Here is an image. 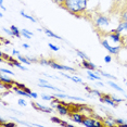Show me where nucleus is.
<instances>
[{
    "instance_id": "f257e3e1",
    "label": "nucleus",
    "mask_w": 127,
    "mask_h": 127,
    "mask_svg": "<svg viewBox=\"0 0 127 127\" xmlns=\"http://www.w3.org/2000/svg\"><path fill=\"white\" fill-rule=\"evenodd\" d=\"M88 7V0H65L61 8L66 10L74 16H79L86 12Z\"/></svg>"
},
{
    "instance_id": "f03ea898",
    "label": "nucleus",
    "mask_w": 127,
    "mask_h": 127,
    "mask_svg": "<svg viewBox=\"0 0 127 127\" xmlns=\"http://www.w3.org/2000/svg\"><path fill=\"white\" fill-rule=\"evenodd\" d=\"M94 23H95V26L98 28L108 27L110 25V18L106 15H103V14H98L94 20Z\"/></svg>"
},
{
    "instance_id": "7ed1b4c3",
    "label": "nucleus",
    "mask_w": 127,
    "mask_h": 127,
    "mask_svg": "<svg viewBox=\"0 0 127 127\" xmlns=\"http://www.w3.org/2000/svg\"><path fill=\"white\" fill-rule=\"evenodd\" d=\"M101 45H102V47L104 48L105 50H108L109 53L112 54V56H116V54H118V53H120V51H121V49H122L121 46H115V47L111 46V45H110V42L106 39H102V40H101Z\"/></svg>"
},
{
    "instance_id": "20e7f679",
    "label": "nucleus",
    "mask_w": 127,
    "mask_h": 127,
    "mask_svg": "<svg viewBox=\"0 0 127 127\" xmlns=\"http://www.w3.org/2000/svg\"><path fill=\"white\" fill-rule=\"evenodd\" d=\"M48 66H51L52 68H56V70H59V71H67V72H76L74 67H70V66H66V65H62V64H59L57 63L54 60L52 59H49V65Z\"/></svg>"
},
{
    "instance_id": "39448f33",
    "label": "nucleus",
    "mask_w": 127,
    "mask_h": 127,
    "mask_svg": "<svg viewBox=\"0 0 127 127\" xmlns=\"http://www.w3.org/2000/svg\"><path fill=\"white\" fill-rule=\"evenodd\" d=\"M83 125L86 126V127H102L104 126V124H103V122L101 121V122H98V120H96V118H92V117H87L86 116L85 118H84L83 121Z\"/></svg>"
},
{
    "instance_id": "423d86ee",
    "label": "nucleus",
    "mask_w": 127,
    "mask_h": 127,
    "mask_svg": "<svg viewBox=\"0 0 127 127\" xmlns=\"http://www.w3.org/2000/svg\"><path fill=\"white\" fill-rule=\"evenodd\" d=\"M54 108L57 109V112L62 116H66V115L70 114V109H68V105L64 103L63 101H61L60 103L54 105Z\"/></svg>"
},
{
    "instance_id": "0eeeda50",
    "label": "nucleus",
    "mask_w": 127,
    "mask_h": 127,
    "mask_svg": "<svg viewBox=\"0 0 127 127\" xmlns=\"http://www.w3.org/2000/svg\"><path fill=\"white\" fill-rule=\"evenodd\" d=\"M32 106L36 110V111H39V112H45V113H51L53 112V109L52 106L51 108H48V106H45V105H41L40 103H37V102H32L31 103Z\"/></svg>"
},
{
    "instance_id": "6e6552de",
    "label": "nucleus",
    "mask_w": 127,
    "mask_h": 127,
    "mask_svg": "<svg viewBox=\"0 0 127 127\" xmlns=\"http://www.w3.org/2000/svg\"><path fill=\"white\" fill-rule=\"evenodd\" d=\"M68 116L71 117V120L73 121L74 123H77V124H82L84 118H85L86 116L83 114H80L79 112H73V113H70L68 114Z\"/></svg>"
},
{
    "instance_id": "1a4fd4ad",
    "label": "nucleus",
    "mask_w": 127,
    "mask_h": 127,
    "mask_svg": "<svg viewBox=\"0 0 127 127\" xmlns=\"http://www.w3.org/2000/svg\"><path fill=\"white\" fill-rule=\"evenodd\" d=\"M106 36L110 37V38L112 39V41H114V42H120V41H122V34L118 33V32H116L115 30L109 32V33L106 34Z\"/></svg>"
},
{
    "instance_id": "9d476101",
    "label": "nucleus",
    "mask_w": 127,
    "mask_h": 127,
    "mask_svg": "<svg viewBox=\"0 0 127 127\" xmlns=\"http://www.w3.org/2000/svg\"><path fill=\"white\" fill-rule=\"evenodd\" d=\"M100 101L101 102H103V103H108V104L112 105V106H116L117 105V103L113 100L112 96H110V95H102V96L100 97Z\"/></svg>"
},
{
    "instance_id": "9b49d317",
    "label": "nucleus",
    "mask_w": 127,
    "mask_h": 127,
    "mask_svg": "<svg viewBox=\"0 0 127 127\" xmlns=\"http://www.w3.org/2000/svg\"><path fill=\"white\" fill-rule=\"evenodd\" d=\"M115 31L121 33L122 35H127V21H121Z\"/></svg>"
},
{
    "instance_id": "f8f14e48",
    "label": "nucleus",
    "mask_w": 127,
    "mask_h": 127,
    "mask_svg": "<svg viewBox=\"0 0 127 127\" xmlns=\"http://www.w3.org/2000/svg\"><path fill=\"white\" fill-rule=\"evenodd\" d=\"M82 65L84 66V68H86L87 71H97V66L92 62H90V60H83Z\"/></svg>"
},
{
    "instance_id": "ddd939ff",
    "label": "nucleus",
    "mask_w": 127,
    "mask_h": 127,
    "mask_svg": "<svg viewBox=\"0 0 127 127\" xmlns=\"http://www.w3.org/2000/svg\"><path fill=\"white\" fill-rule=\"evenodd\" d=\"M13 90L15 94H18V95H21V96L23 97H25V98H32V95L31 94H28V92L25 90V89H22V88H19V87H13Z\"/></svg>"
},
{
    "instance_id": "4468645a",
    "label": "nucleus",
    "mask_w": 127,
    "mask_h": 127,
    "mask_svg": "<svg viewBox=\"0 0 127 127\" xmlns=\"http://www.w3.org/2000/svg\"><path fill=\"white\" fill-rule=\"evenodd\" d=\"M8 61H10L9 62V64L10 65H14V66H18V67H20L21 70L23 71H27V68L26 67H24L21 63H20L18 60H15V59H13V58H11V57H8Z\"/></svg>"
},
{
    "instance_id": "2eb2a0df",
    "label": "nucleus",
    "mask_w": 127,
    "mask_h": 127,
    "mask_svg": "<svg viewBox=\"0 0 127 127\" xmlns=\"http://www.w3.org/2000/svg\"><path fill=\"white\" fill-rule=\"evenodd\" d=\"M62 75V76H64L65 78H68V79H71V80H73L74 83H79V84H83V79L82 78H79V77H77V76H71V75H68V74H66L64 73V72H62L61 71V73H60Z\"/></svg>"
},
{
    "instance_id": "dca6fc26",
    "label": "nucleus",
    "mask_w": 127,
    "mask_h": 127,
    "mask_svg": "<svg viewBox=\"0 0 127 127\" xmlns=\"http://www.w3.org/2000/svg\"><path fill=\"white\" fill-rule=\"evenodd\" d=\"M42 31L45 32V34H46V35H47L48 37H51V38H54V39H59V40H63V38H62L61 36L57 35L56 33H53L52 31L48 30V28H42Z\"/></svg>"
},
{
    "instance_id": "f3484780",
    "label": "nucleus",
    "mask_w": 127,
    "mask_h": 127,
    "mask_svg": "<svg viewBox=\"0 0 127 127\" xmlns=\"http://www.w3.org/2000/svg\"><path fill=\"white\" fill-rule=\"evenodd\" d=\"M87 74H88V78L91 80H101V78H102L100 76V74L96 73V71H88Z\"/></svg>"
},
{
    "instance_id": "a211bd4d",
    "label": "nucleus",
    "mask_w": 127,
    "mask_h": 127,
    "mask_svg": "<svg viewBox=\"0 0 127 127\" xmlns=\"http://www.w3.org/2000/svg\"><path fill=\"white\" fill-rule=\"evenodd\" d=\"M108 84H109V85H110V86H111V87H112V88H114V89H115V90H117V91L122 92V94H124V95H125V96H126V94H125V90H124V89H123L122 87H120V86H118V85H117V84H115L114 82H112V80H111V79H110V80H109V82H108Z\"/></svg>"
},
{
    "instance_id": "6ab92c4d",
    "label": "nucleus",
    "mask_w": 127,
    "mask_h": 127,
    "mask_svg": "<svg viewBox=\"0 0 127 127\" xmlns=\"http://www.w3.org/2000/svg\"><path fill=\"white\" fill-rule=\"evenodd\" d=\"M38 86H39V87H41V88H47V89H51V90H54V91H58V92H62V90H60L59 88L54 87V86L49 85V84H40L39 83Z\"/></svg>"
},
{
    "instance_id": "aec40b11",
    "label": "nucleus",
    "mask_w": 127,
    "mask_h": 127,
    "mask_svg": "<svg viewBox=\"0 0 127 127\" xmlns=\"http://www.w3.org/2000/svg\"><path fill=\"white\" fill-rule=\"evenodd\" d=\"M0 82L1 83H7V84H14V80L10 77H7L5 75H3V73H1L0 75Z\"/></svg>"
},
{
    "instance_id": "412c9836",
    "label": "nucleus",
    "mask_w": 127,
    "mask_h": 127,
    "mask_svg": "<svg viewBox=\"0 0 127 127\" xmlns=\"http://www.w3.org/2000/svg\"><path fill=\"white\" fill-rule=\"evenodd\" d=\"M103 124L104 126H116V123H115V118H106V120H103Z\"/></svg>"
},
{
    "instance_id": "4be33fe9",
    "label": "nucleus",
    "mask_w": 127,
    "mask_h": 127,
    "mask_svg": "<svg viewBox=\"0 0 127 127\" xmlns=\"http://www.w3.org/2000/svg\"><path fill=\"white\" fill-rule=\"evenodd\" d=\"M21 34H22V36H23V37H25V38H27V39H31L32 37L34 36V33H32V32L27 31V30H25V28L21 31Z\"/></svg>"
},
{
    "instance_id": "5701e85b",
    "label": "nucleus",
    "mask_w": 127,
    "mask_h": 127,
    "mask_svg": "<svg viewBox=\"0 0 127 127\" xmlns=\"http://www.w3.org/2000/svg\"><path fill=\"white\" fill-rule=\"evenodd\" d=\"M18 60L21 63H25L26 65H30V64H32V62L28 60V58L27 57H23V56H21V54H19L18 56Z\"/></svg>"
},
{
    "instance_id": "b1692460",
    "label": "nucleus",
    "mask_w": 127,
    "mask_h": 127,
    "mask_svg": "<svg viewBox=\"0 0 127 127\" xmlns=\"http://www.w3.org/2000/svg\"><path fill=\"white\" fill-rule=\"evenodd\" d=\"M20 14H21V15L23 16V18H25V19H27V20H30V21H32L33 23H36V19L34 18V16H31V15H28V14H26L24 12V11L23 10H21L20 11Z\"/></svg>"
},
{
    "instance_id": "393cba45",
    "label": "nucleus",
    "mask_w": 127,
    "mask_h": 127,
    "mask_svg": "<svg viewBox=\"0 0 127 127\" xmlns=\"http://www.w3.org/2000/svg\"><path fill=\"white\" fill-rule=\"evenodd\" d=\"M75 52L77 53V56H78L80 59H83V60H89V57L85 52H83L82 50H78V49H76V50H75Z\"/></svg>"
},
{
    "instance_id": "a878e982",
    "label": "nucleus",
    "mask_w": 127,
    "mask_h": 127,
    "mask_svg": "<svg viewBox=\"0 0 127 127\" xmlns=\"http://www.w3.org/2000/svg\"><path fill=\"white\" fill-rule=\"evenodd\" d=\"M10 28L12 30V32L14 33V36H15V37H18V38H20V37H21V35H22V34H21V31H20L19 28L15 26V25H11Z\"/></svg>"
},
{
    "instance_id": "bb28decb",
    "label": "nucleus",
    "mask_w": 127,
    "mask_h": 127,
    "mask_svg": "<svg viewBox=\"0 0 127 127\" xmlns=\"http://www.w3.org/2000/svg\"><path fill=\"white\" fill-rule=\"evenodd\" d=\"M99 74L101 75V76H104V77H106V78H109V79H116V77L115 76H113V75H111V74L105 73V72H103V71H99Z\"/></svg>"
},
{
    "instance_id": "cd10ccee",
    "label": "nucleus",
    "mask_w": 127,
    "mask_h": 127,
    "mask_svg": "<svg viewBox=\"0 0 127 127\" xmlns=\"http://www.w3.org/2000/svg\"><path fill=\"white\" fill-rule=\"evenodd\" d=\"M120 18H121V21H127V10L126 9H124L122 12H121Z\"/></svg>"
},
{
    "instance_id": "c85d7f7f",
    "label": "nucleus",
    "mask_w": 127,
    "mask_h": 127,
    "mask_svg": "<svg viewBox=\"0 0 127 127\" xmlns=\"http://www.w3.org/2000/svg\"><path fill=\"white\" fill-rule=\"evenodd\" d=\"M86 89H87V90H88L89 92H90V94H95V95H97V96H99V98L103 95V94H101V92H100L99 90H96V89H90L89 87H86Z\"/></svg>"
},
{
    "instance_id": "c756f323",
    "label": "nucleus",
    "mask_w": 127,
    "mask_h": 127,
    "mask_svg": "<svg viewBox=\"0 0 127 127\" xmlns=\"http://www.w3.org/2000/svg\"><path fill=\"white\" fill-rule=\"evenodd\" d=\"M115 123H116V126H121L122 124L126 123V121L124 118H115Z\"/></svg>"
},
{
    "instance_id": "7c9ffc66",
    "label": "nucleus",
    "mask_w": 127,
    "mask_h": 127,
    "mask_svg": "<svg viewBox=\"0 0 127 127\" xmlns=\"http://www.w3.org/2000/svg\"><path fill=\"white\" fill-rule=\"evenodd\" d=\"M2 31L5 32V33H7L9 36H13V37H15V36H14V33L12 32V30H11V28H10V30H8V28H5V27H2Z\"/></svg>"
},
{
    "instance_id": "2f4dec72",
    "label": "nucleus",
    "mask_w": 127,
    "mask_h": 127,
    "mask_svg": "<svg viewBox=\"0 0 127 127\" xmlns=\"http://www.w3.org/2000/svg\"><path fill=\"white\" fill-rule=\"evenodd\" d=\"M0 72L1 73H3V74H9V75H14V73L12 71H10V70H7V68H0Z\"/></svg>"
},
{
    "instance_id": "473e14b6",
    "label": "nucleus",
    "mask_w": 127,
    "mask_h": 127,
    "mask_svg": "<svg viewBox=\"0 0 127 127\" xmlns=\"http://www.w3.org/2000/svg\"><path fill=\"white\" fill-rule=\"evenodd\" d=\"M51 1H52L53 3L58 4V5H59V7H62L63 3H64V1H65V0H51Z\"/></svg>"
},
{
    "instance_id": "72a5a7b5",
    "label": "nucleus",
    "mask_w": 127,
    "mask_h": 127,
    "mask_svg": "<svg viewBox=\"0 0 127 127\" xmlns=\"http://www.w3.org/2000/svg\"><path fill=\"white\" fill-rule=\"evenodd\" d=\"M41 98H42V99H44V100L52 101V100H53V99H54V98H56V97H54V96H46V95H42V96H41Z\"/></svg>"
},
{
    "instance_id": "f704fd0d",
    "label": "nucleus",
    "mask_w": 127,
    "mask_h": 127,
    "mask_svg": "<svg viewBox=\"0 0 127 127\" xmlns=\"http://www.w3.org/2000/svg\"><path fill=\"white\" fill-rule=\"evenodd\" d=\"M48 46H49V48H50L51 50H53V51H58V50H59V47L56 46V45H53V44H51V42H49Z\"/></svg>"
},
{
    "instance_id": "c9c22d12",
    "label": "nucleus",
    "mask_w": 127,
    "mask_h": 127,
    "mask_svg": "<svg viewBox=\"0 0 127 127\" xmlns=\"http://www.w3.org/2000/svg\"><path fill=\"white\" fill-rule=\"evenodd\" d=\"M18 103H19V105H21V106H26V104H27L25 99H19Z\"/></svg>"
},
{
    "instance_id": "e433bc0d",
    "label": "nucleus",
    "mask_w": 127,
    "mask_h": 127,
    "mask_svg": "<svg viewBox=\"0 0 127 127\" xmlns=\"http://www.w3.org/2000/svg\"><path fill=\"white\" fill-rule=\"evenodd\" d=\"M51 121L52 122H54V123H58V124H61V122H62V120H60V118H58V117H51Z\"/></svg>"
},
{
    "instance_id": "4c0bfd02",
    "label": "nucleus",
    "mask_w": 127,
    "mask_h": 127,
    "mask_svg": "<svg viewBox=\"0 0 127 127\" xmlns=\"http://www.w3.org/2000/svg\"><path fill=\"white\" fill-rule=\"evenodd\" d=\"M112 61V57L111 56H105L104 57V62L105 63H110Z\"/></svg>"
},
{
    "instance_id": "58836bf2",
    "label": "nucleus",
    "mask_w": 127,
    "mask_h": 127,
    "mask_svg": "<svg viewBox=\"0 0 127 127\" xmlns=\"http://www.w3.org/2000/svg\"><path fill=\"white\" fill-rule=\"evenodd\" d=\"M1 125H4V126H7V127H15V124L14 123H2Z\"/></svg>"
},
{
    "instance_id": "ea45409f",
    "label": "nucleus",
    "mask_w": 127,
    "mask_h": 127,
    "mask_svg": "<svg viewBox=\"0 0 127 127\" xmlns=\"http://www.w3.org/2000/svg\"><path fill=\"white\" fill-rule=\"evenodd\" d=\"M0 8H1V10H5V8L3 5V0H0Z\"/></svg>"
},
{
    "instance_id": "a19ab883",
    "label": "nucleus",
    "mask_w": 127,
    "mask_h": 127,
    "mask_svg": "<svg viewBox=\"0 0 127 127\" xmlns=\"http://www.w3.org/2000/svg\"><path fill=\"white\" fill-rule=\"evenodd\" d=\"M39 83L40 84H48V82L46 79H42V78H39Z\"/></svg>"
},
{
    "instance_id": "79ce46f5",
    "label": "nucleus",
    "mask_w": 127,
    "mask_h": 127,
    "mask_svg": "<svg viewBox=\"0 0 127 127\" xmlns=\"http://www.w3.org/2000/svg\"><path fill=\"white\" fill-rule=\"evenodd\" d=\"M31 95H32V98H34V99H36V98H37V97H38V95H37V94H36V92H32V94H31Z\"/></svg>"
},
{
    "instance_id": "37998d69",
    "label": "nucleus",
    "mask_w": 127,
    "mask_h": 127,
    "mask_svg": "<svg viewBox=\"0 0 127 127\" xmlns=\"http://www.w3.org/2000/svg\"><path fill=\"white\" fill-rule=\"evenodd\" d=\"M12 53L14 54V56H15V54H16V56H19V54H20V52H19L18 50H13V51H12Z\"/></svg>"
},
{
    "instance_id": "c03bdc74",
    "label": "nucleus",
    "mask_w": 127,
    "mask_h": 127,
    "mask_svg": "<svg viewBox=\"0 0 127 127\" xmlns=\"http://www.w3.org/2000/svg\"><path fill=\"white\" fill-rule=\"evenodd\" d=\"M22 46H23V48H25V49H28V48H30V45H27V44H23Z\"/></svg>"
},
{
    "instance_id": "a18cd8bd",
    "label": "nucleus",
    "mask_w": 127,
    "mask_h": 127,
    "mask_svg": "<svg viewBox=\"0 0 127 127\" xmlns=\"http://www.w3.org/2000/svg\"><path fill=\"white\" fill-rule=\"evenodd\" d=\"M120 127H127V123H124V124H122Z\"/></svg>"
},
{
    "instance_id": "49530a36",
    "label": "nucleus",
    "mask_w": 127,
    "mask_h": 127,
    "mask_svg": "<svg viewBox=\"0 0 127 127\" xmlns=\"http://www.w3.org/2000/svg\"><path fill=\"white\" fill-rule=\"evenodd\" d=\"M125 9L127 10V1H126V3H125Z\"/></svg>"
}]
</instances>
